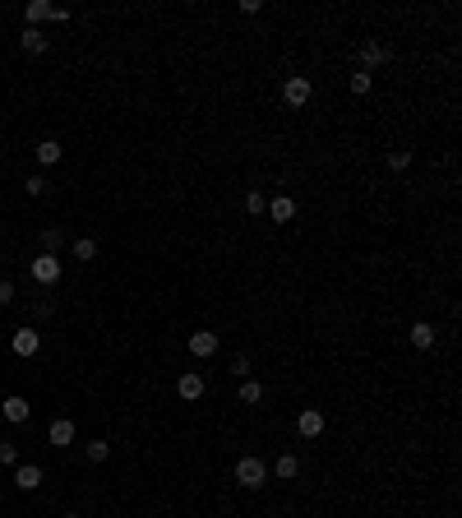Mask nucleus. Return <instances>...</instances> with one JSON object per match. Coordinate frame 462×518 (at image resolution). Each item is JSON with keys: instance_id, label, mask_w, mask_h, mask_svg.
Returning <instances> with one entry per match:
<instances>
[{"instance_id": "6", "label": "nucleus", "mask_w": 462, "mask_h": 518, "mask_svg": "<svg viewBox=\"0 0 462 518\" xmlns=\"http://www.w3.org/2000/svg\"><path fill=\"white\" fill-rule=\"evenodd\" d=\"M296 430L305 435V440H314V435H323V412L319 407H305L301 416H296Z\"/></svg>"}, {"instance_id": "1", "label": "nucleus", "mask_w": 462, "mask_h": 518, "mask_svg": "<svg viewBox=\"0 0 462 518\" xmlns=\"http://www.w3.org/2000/svg\"><path fill=\"white\" fill-rule=\"evenodd\" d=\"M263 477H268V468H263V458L245 454V458H241V463H236V481H241V486L259 490V486H263Z\"/></svg>"}, {"instance_id": "10", "label": "nucleus", "mask_w": 462, "mask_h": 518, "mask_svg": "<svg viewBox=\"0 0 462 518\" xmlns=\"http://www.w3.org/2000/svg\"><path fill=\"white\" fill-rule=\"evenodd\" d=\"M176 394H181L185 403H194V398H203V375H194V370H185L181 380H176Z\"/></svg>"}, {"instance_id": "4", "label": "nucleus", "mask_w": 462, "mask_h": 518, "mask_svg": "<svg viewBox=\"0 0 462 518\" xmlns=\"http://www.w3.org/2000/svg\"><path fill=\"white\" fill-rule=\"evenodd\" d=\"M23 19H28V28H37V23H46V19H70V10H65V5H51V0H32Z\"/></svg>"}, {"instance_id": "8", "label": "nucleus", "mask_w": 462, "mask_h": 518, "mask_svg": "<svg viewBox=\"0 0 462 518\" xmlns=\"http://www.w3.org/2000/svg\"><path fill=\"white\" fill-rule=\"evenodd\" d=\"M46 440L56 444V449H65V444L74 440V421H70V416H56V421L46 426Z\"/></svg>"}, {"instance_id": "12", "label": "nucleus", "mask_w": 462, "mask_h": 518, "mask_svg": "<svg viewBox=\"0 0 462 518\" xmlns=\"http://www.w3.org/2000/svg\"><path fill=\"white\" fill-rule=\"evenodd\" d=\"M190 352H194V356H213L217 352V334H208V329L190 334Z\"/></svg>"}, {"instance_id": "24", "label": "nucleus", "mask_w": 462, "mask_h": 518, "mask_svg": "<svg viewBox=\"0 0 462 518\" xmlns=\"http://www.w3.org/2000/svg\"><path fill=\"white\" fill-rule=\"evenodd\" d=\"M263 209H268V199H263L259 190H250V195H245V213L254 218V213H263Z\"/></svg>"}, {"instance_id": "20", "label": "nucleus", "mask_w": 462, "mask_h": 518, "mask_svg": "<svg viewBox=\"0 0 462 518\" xmlns=\"http://www.w3.org/2000/svg\"><path fill=\"white\" fill-rule=\"evenodd\" d=\"M273 472H277V477H282V481H292V477H296V472H301V463H296V458H292V454H282V458H277V468H273Z\"/></svg>"}, {"instance_id": "16", "label": "nucleus", "mask_w": 462, "mask_h": 518, "mask_svg": "<svg viewBox=\"0 0 462 518\" xmlns=\"http://www.w3.org/2000/svg\"><path fill=\"white\" fill-rule=\"evenodd\" d=\"M32 153H37V162H46V167H51V162H61V144H56V139H42Z\"/></svg>"}, {"instance_id": "22", "label": "nucleus", "mask_w": 462, "mask_h": 518, "mask_svg": "<svg viewBox=\"0 0 462 518\" xmlns=\"http://www.w3.org/2000/svg\"><path fill=\"white\" fill-rule=\"evenodd\" d=\"M407 167H412V153H407V148L388 153V171H407Z\"/></svg>"}, {"instance_id": "23", "label": "nucleus", "mask_w": 462, "mask_h": 518, "mask_svg": "<svg viewBox=\"0 0 462 518\" xmlns=\"http://www.w3.org/2000/svg\"><path fill=\"white\" fill-rule=\"evenodd\" d=\"M74 259H97V241H92V236L74 241Z\"/></svg>"}, {"instance_id": "7", "label": "nucleus", "mask_w": 462, "mask_h": 518, "mask_svg": "<svg viewBox=\"0 0 462 518\" xmlns=\"http://www.w3.org/2000/svg\"><path fill=\"white\" fill-rule=\"evenodd\" d=\"M0 412H5V421H14V426H23V421H28V398H19V394H10L5 398V403H0Z\"/></svg>"}, {"instance_id": "21", "label": "nucleus", "mask_w": 462, "mask_h": 518, "mask_svg": "<svg viewBox=\"0 0 462 518\" xmlns=\"http://www.w3.org/2000/svg\"><path fill=\"white\" fill-rule=\"evenodd\" d=\"M107 458H111V444L107 440H92L88 444V463H107Z\"/></svg>"}, {"instance_id": "15", "label": "nucleus", "mask_w": 462, "mask_h": 518, "mask_svg": "<svg viewBox=\"0 0 462 518\" xmlns=\"http://www.w3.org/2000/svg\"><path fill=\"white\" fill-rule=\"evenodd\" d=\"M268 218H273V222H292V218H296V204H292L287 195L273 199V204H268Z\"/></svg>"}, {"instance_id": "5", "label": "nucleus", "mask_w": 462, "mask_h": 518, "mask_svg": "<svg viewBox=\"0 0 462 518\" xmlns=\"http://www.w3.org/2000/svg\"><path fill=\"white\" fill-rule=\"evenodd\" d=\"M388 61V46L379 42V37H365V42H361V65H356V70H374V65H384Z\"/></svg>"}, {"instance_id": "29", "label": "nucleus", "mask_w": 462, "mask_h": 518, "mask_svg": "<svg viewBox=\"0 0 462 518\" xmlns=\"http://www.w3.org/2000/svg\"><path fill=\"white\" fill-rule=\"evenodd\" d=\"M65 518H79V514H65Z\"/></svg>"}, {"instance_id": "9", "label": "nucleus", "mask_w": 462, "mask_h": 518, "mask_svg": "<svg viewBox=\"0 0 462 518\" xmlns=\"http://www.w3.org/2000/svg\"><path fill=\"white\" fill-rule=\"evenodd\" d=\"M14 486L19 490H37L42 486V468H37V463H19L14 468Z\"/></svg>"}, {"instance_id": "2", "label": "nucleus", "mask_w": 462, "mask_h": 518, "mask_svg": "<svg viewBox=\"0 0 462 518\" xmlns=\"http://www.w3.org/2000/svg\"><path fill=\"white\" fill-rule=\"evenodd\" d=\"M28 274L37 278L42 287H51V282L61 278V255H37V259H32V264H28Z\"/></svg>"}, {"instance_id": "26", "label": "nucleus", "mask_w": 462, "mask_h": 518, "mask_svg": "<svg viewBox=\"0 0 462 518\" xmlns=\"http://www.w3.org/2000/svg\"><path fill=\"white\" fill-rule=\"evenodd\" d=\"M231 375H236V380H250V356H236V361H231Z\"/></svg>"}, {"instance_id": "18", "label": "nucleus", "mask_w": 462, "mask_h": 518, "mask_svg": "<svg viewBox=\"0 0 462 518\" xmlns=\"http://www.w3.org/2000/svg\"><path fill=\"white\" fill-rule=\"evenodd\" d=\"M61 245H65L61 227H46V231H42V255H56V250H61Z\"/></svg>"}, {"instance_id": "14", "label": "nucleus", "mask_w": 462, "mask_h": 518, "mask_svg": "<svg viewBox=\"0 0 462 518\" xmlns=\"http://www.w3.org/2000/svg\"><path fill=\"white\" fill-rule=\"evenodd\" d=\"M19 46H23L28 56H42V51H46V46H51V42H46V37H42V32H37V28H23V37H19Z\"/></svg>"}, {"instance_id": "3", "label": "nucleus", "mask_w": 462, "mask_h": 518, "mask_svg": "<svg viewBox=\"0 0 462 518\" xmlns=\"http://www.w3.org/2000/svg\"><path fill=\"white\" fill-rule=\"evenodd\" d=\"M310 93H314V84H310L305 75H292L287 84H282V97H287V107H305Z\"/></svg>"}, {"instance_id": "19", "label": "nucleus", "mask_w": 462, "mask_h": 518, "mask_svg": "<svg viewBox=\"0 0 462 518\" xmlns=\"http://www.w3.org/2000/svg\"><path fill=\"white\" fill-rule=\"evenodd\" d=\"M370 84H374V75H365V70H356V75L347 79V88H352L356 97H365V93H370Z\"/></svg>"}, {"instance_id": "13", "label": "nucleus", "mask_w": 462, "mask_h": 518, "mask_svg": "<svg viewBox=\"0 0 462 518\" xmlns=\"http://www.w3.org/2000/svg\"><path fill=\"white\" fill-rule=\"evenodd\" d=\"M412 347H421V352H430V347H434V324H425V320H416V324H412Z\"/></svg>"}, {"instance_id": "11", "label": "nucleus", "mask_w": 462, "mask_h": 518, "mask_svg": "<svg viewBox=\"0 0 462 518\" xmlns=\"http://www.w3.org/2000/svg\"><path fill=\"white\" fill-rule=\"evenodd\" d=\"M37 347H42V334H37V329H19L14 334V352L19 356H32Z\"/></svg>"}, {"instance_id": "27", "label": "nucleus", "mask_w": 462, "mask_h": 518, "mask_svg": "<svg viewBox=\"0 0 462 518\" xmlns=\"http://www.w3.org/2000/svg\"><path fill=\"white\" fill-rule=\"evenodd\" d=\"M23 190H28V195H46V176H28Z\"/></svg>"}, {"instance_id": "17", "label": "nucleus", "mask_w": 462, "mask_h": 518, "mask_svg": "<svg viewBox=\"0 0 462 518\" xmlns=\"http://www.w3.org/2000/svg\"><path fill=\"white\" fill-rule=\"evenodd\" d=\"M241 403H245V407L263 403V384L259 380H241Z\"/></svg>"}, {"instance_id": "25", "label": "nucleus", "mask_w": 462, "mask_h": 518, "mask_svg": "<svg viewBox=\"0 0 462 518\" xmlns=\"http://www.w3.org/2000/svg\"><path fill=\"white\" fill-rule=\"evenodd\" d=\"M0 468H19V449L14 444H0Z\"/></svg>"}, {"instance_id": "28", "label": "nucleus", "mask_w": 462, "mask_h": 518, "mask_svg": "<svg viewBox=\"0 0 462 518\" xmlns=\"http://www.w3.org/2000/svg\"><path fill=\"white\" fill-rule=\"evenodd\" d=\"M14 301V282H10V278H0V305H10Z\"/></svg>"}]
</instances>
